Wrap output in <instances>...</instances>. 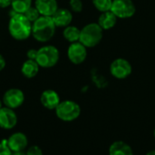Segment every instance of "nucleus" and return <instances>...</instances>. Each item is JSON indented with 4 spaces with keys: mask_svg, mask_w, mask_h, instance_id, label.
I'll return each instance as SVG.
<instances>
[{
    "mask_svg": "<svg viewBox=\"0 0 155 155\" xmlns=\"http://www.w3.org/2000/svg\"><path fill=\"white\" fill-rule=\"evenodd\" d=\"M94 6L101 13L110 11L113 4V0H92Z\"/></svg>",
    "mask_w": 155,
    "mask_h": 155,
    "instance_id": "obj_20",
    "label": "nucleus"
},
{
    "mask_svg": "<svg viewBox=\"0 0 155 155\" xmlns=\"http://www.w3.org/2000/svg\"><path fill=\"white\" fill-rule=\"evenodd\" d=\"M55 114L61 121L73 122L80 116L81 107L74 101H62L55 108Z\"/></svg>",
    "mask_w": 155,
    "mask_h": 155,
    "instance_id": "obj_5",
    "label": "nucleus"
},
{
    "mask_svg": "<svg viewBox=\"0 0 155 155\" xmlns=\"http://www.w3.org/2000/svg\"><path fill=\"white\" fill-rule=\"evenodd\" d=\"M146 155H155V150H153V151H150V152H148Z\"/></svg>",
    "mask_w": 155,
    "mask_h": 155,
    "instance_id": "obj_29",
    "label": "nucleus"
},
{
    "mask_svg": "<svg viewBox=\"0 0 155 155\" xmlns=\"http://www.w3.org/2000/svg\"><path fill=\"white\" fill-rule=\"evenodd\" d=\"M13 153L7 146L6 140L0 142V155H12Z\"/></svg>",
    "mask_w": 155,
    "mask_h": 155,
    "instance_id": "obj_24",
    "label": "nucleus"
},
{
    "mask_svg": "<svg viewBox=\"0 0 155 155\" xmlns=\"http://www.w3.org/2000/svg\"><path fill=\"white\" fill-rule=\"evenodd\" d=\"M69 5L72 11L75 13H80L83 10V2L82 0H70Z\"/></svg>",
    "mask_w": 155,
    "mask_h": 155,
    "instance_id": "obj_22",
    "label": "nucleus"
},
{
    "mask_svg": "<svg viewBox=\"0 0 155 155\" xmlns=\"http://www.w3.org/2000/svg\"><path fill=\"white\" fill-rule=\"evenodd\" d=\"M153 135H154V138H155V129H154V132H153Z\"/></svg>",
    "mask_w": 155,
    "mask_h": 155,
    "instance_id": "obj_31",
    "label": "nucleus"
},
{
    "mask_svg": "<svg viewBox=\"0 0 155 155\" xmlns=\"http://www.w3.org/2000/svg\"><path fill=\"white\" fill-rule=\"evenodd\" d=\"M8 32L15 40L25 41L32 35V23L24 14L12 10L8 22Z\"/></svg>",
    "mask_w": 155,
    "mask_h": 155,
    "instance_id": "obj_1",
    "label": "nucleus"
},
{
    "mask_svg": "<svg viewBox=\"0 0 155 155\" xmlns=\"http://www.w3.org/2000/svg\"><path fill=\"white\" fill-rule=\"evenodd\" d=\"M133 71L132 64L124 58H116L110 65V73L116 79L127 78Z\"/></svg>",
    "mask_w": 155,
    "mask_h": 155,
    "instance_id": "obj_7",
    "label": "nucleus"
},
{
    "mask_svg": "<svg viewBox=\"0 0 155 155\" xmlns=\"http://www.w3.org/2000/svg\"><path fill=\"white\" fill-rule=\"evenodd\" d=\"M111 11L117 18L125 19L134 16L136 7L133 0H113Z\"/></svg>",
    "mask_w": 155,
    "mask_h": 155,
    "instance_id": "obj_6",
    "label": "nucleus"
},
{
    "mask_svg": "<svg viewBox=\"0 0 155 155\" xmlns=\"http://www.w3.org/2000/svg\"><path fill=\"white\" fill-rule=\"evenodd\" d=\"M80 33H81V29H79L78 27L74 25H68L64 27L63 31V36L66 41L72 44V43L79 41Z\"/></svg>",
    "mask_w": 155,
    "mask_h": 155,
    "instance_id": "obj_18",
    "label": "nucleus"
},
{
    "mask_svg": "<svg viewBox=\"0 0 155 155\" xmlns=\"http://www.w3.org/2000/svg\"><path fill=\"white\" fill-rule=\"evenodd\" d=\"M3 105H4V104H3V101H2V100H0V109L3 107Z\"/></svg>",
    "mask_w": 155,
    "mask_h": 155,
    "instance_id": "obj_30",
    "label": "nucleus"
},
{
    "mask_svg": "<svg viewBox=\"0 0 155 155\" xmlns=\"http://www.w3.org/2000/svg\"><path fill=\"white\" fill-rule=\"evenodd\" d=\"M56 27H66L73 21L72 12L67 8H58L52 16Z\"/></svg>",
    "mask_w": 155,
    "mask_h": 155,
    "instance_id": "obj_14",
    "label": "nucleus"
},
{
    "mask_svg": "<svg viewBox=\"0 0 155 155\" xmlns=\"http://www.w3.org/2000/svg\"><path fill=\"white\" fill-rule=\"evenodd\" d=\"M11 2L12 0H0V7L5 8V7L11 6Z\"/></svg>",
    "mask_w": 155,
    "mask_h": 155,
    "instance_id": "obj_26",
    "label": "nucleus"
},
{
    "mask_svg": "<svg viewBox=\"0 0 155 155\" xmlns=\"http://www.w3.org/2000/svg\"><path fill=\"white\" fill-rule=\"evenodd\" d=\"M26 155H44L43 154V151L41 150V148L37 145H33L30 146L26 152H25Z\"/></svg>",
    "mask_w": 155,
    "mask_h": 155,
    "instance_id": "obj_23",
    "label": "nucleus"
},
{
    "mask_svg": "<svg viewBox=\"0 0 155 155\" xmlns=\"http://www.w3.org/2000/svg\"><path fill=\"white\" fill-rule=\"evenodd\" d=\"M39 69L40 66L35 60L26 59L21 66V73L25 78L31 79L37 75V74L39 73Z\"/></svg>",
    "mask_w": 155,
    "mask_h": 155,
    "instance_id": "obj_16",
    "label": "nucleus"
},
{
    "mask_svg": "<svg viewBox=\"0 0 155 155\" xmlns=\"http://www.w3.org/2000/svg\"><path fill=\"white\" fill-rule=\"evenodd\" d=\"M104 30L97 23H90L84 25L81 29L80 39L81 42L85 47L92 48L96 46L103 39Z\"/></svg>",
    "mask_w": 155,
    "mask_h": 155,
    "instance_id": "obj_3",
    "label": "nucleus"
},
{
    "mask_svg": "<svg viewBox=\"0 0 155 155\" xmlns=\"http://www.w3.org/2000/svg\"><path fill=\"white\" fill-rule=\"evenodd\" d=\"M56 25L51 16L41 15L32 23V35L40 43L49 42L54 35Z\"/></svg>",
    "mask_w": 155,
    "mask_h": 155,
    "instance_id": "obj_2",
    "label": "nucleus"
},
{
    "mask_svg": "<svg viewBox=\"0 0 155 155\" xmlns=\"http://www.w3.org/2000/svg\"><path fill=\"white\" fill-rule=\"evenodd\" d=\"M35 6L41 15L51 17L59 8L56 0H35Z\"/></svg>",
    "mask_w": 155,
    "mask_h": 155,
    "instance_id": "obj_13",
    "label": "nucleus"
},
{
    "mask_svg": "<svg viewBox=\"0 0 155 155\" xmlns=\"http://www.w3.org/2000/svg\"><path fill=\"white\" fill-rule=\"evenodd\" d=\"M109 155H134L131 146L123 141L113 143L109 148Z\"/></svg>",
    "mask_w": 155,
    "mask_h": 155,
    "instance_id": "obj_17",
    "label": "nucleus"
},
{
    "mask_svg": "<svg viewBox=\"0 0 155 155\" xmlns=\"http://www.w3.org/2000/svg\"><path fill=\"white\" fill-rule=\"evenodd\" d=\"M25 16L31 22V23H34L35 20H37L40 16H41V15H40V13L38 12V10L36 9V7L34 5H32L28 10H26L25 12Z\"/></svg>",
    "mask_w": 155,
    "mask_h": 155,
    "instance_id": "obj_21",
    "label": "nucleus"
},
{
    "mask_svg": "<svg viewBox=\"0 0 155 155\" xmlns=\"http://www.w3.org/2000/svg\"><path fill=\"white\" fill-rule=\"evenodd\" d=\"M32 3L33 0H12L11 7L15 13L25 14V12L32 6Z\"/></svg>",
    "mask_w": 155,
    "mask_h": 155,
    "instance_id": "obj_19",
    "label": "nucleus"
},
{
    "mask_svg": "<svg viewBox=\"0 0 155 155\" xmlns=\"http://www.w3.org/2000/svg\"><path fill=\"white\" fill-rule=\"evenodd\" d=\"M3 104L13 110L20 107L25 102V94L18 88H10L3 95Z\"/></svg>",
    "mask_w": 155,
    "mask_h": 155,
    "instance_id": "obj_8",
    "label": "nucleus"
},
{
    "mask_svg": "<svg viewBox=\"0 0 155 155\" xmlns=\"http://www.w3.org/2000/svg\"><path fill=\"white\" fill-rule=\"evenodd\" d=\"M60 58V53L57 47L52 45H46L37 49L35 61L41 68H52L57 64Z\"/></svg>",
    "mask_w": 155,
    "mask_h": 155,
    "instance_id": "obj_4",
    "label": "nucleus"
},
{
    "mask_svg": "<svg viewBox=\"0 0 155 155\" xmlns=\"http://www.w3.org/2000/svg\"><path fill=\"white\" fill-rule=\"evenodd\" d=\"M36 55H37V49H29L26 52V56L27 59H32V60H35L36 59Z\"/></svg>",
    "mask_w": 155,
    "mask_h": 155,
    "instance_id": "obj_25",
    "label": "nucleus"
},
{
    "mask_svg": "<svg viewBox=\"0 0 155 155\" xmlns=\"http://www.w3.org/2000/svg\"><path fill=\"white\" fill-rule=\"evenodd\" d=\"M17 124V115L15 111L6 106L0 109V128L4 130H11Z\"/></svg>",
    "mask_w": 155,
    "mask_h": 155,
    "instance_id": "obj_11",
    "label": "nucleus"
},
{
    "mask_svg": "<svg viewBox=\"0 0 155 155\" xmlns=\"http://www.w3.org/2000/svg\"><path fill=\"white\" fill-rule=\"evenodd\" d=\"M12 155H26L25 152H17V153H13Z\"/></svg>",
    "mask_w": 155,
    "mask_h": 155,
    "instance_id": "obj_28",
    "label": "nucleus"
},
{
    "mask_svg": "<svg viewBox=\"0 0 155 155\" xmlns=\"http://www.w3.org/2000/svg\"><path fill=\"white\" fill-rule=\"evenodd\" d=\"M5 67V59L2 54H0V72L4 70Z\"/></svg>",
    "mask_w": 155,
    "mask_h": 155,
    "instance_id": "obj_27",
    "label": "nucleus"
},
{
    "mask_svg": "<svg viewBox=\"0 0 155 155\" xmlns=\"http://www.w3.org/2000/svg\"><path fill=\"white\" fill-rule=\"evenodd\" d=\"M87 47L81 42H74L70 44L67 49V57L74 64H80L84 63L87 57Z\"/></svg>",
    "mask_w": 155,
    "mask_h": 155,
    "instance_id": "obj_9",
    "label": "nucleus"
},
{
    "mask_svg": "<svg viewBox=\"0 0 155 155\" xmlns=\"http://www.w3.org/2000/svg\"><path fill=\"white\" fill-rule=\"evenodd\" d=\"M117 16L110 10L106 12H103L98 18V25L101 26L103 30H109L114 27L117 23Z\"/></svg>",
    "mask_w": 155,
    "mask_h": 155,
    "instance_id": "obj_15",
    "label": "nucleus"
},
{
    "mask_svg": "<svg viewBox=\"0 0 155 155\" xmlns=\"http://www.w3.org/2000/svg\"><path fill=\"white\" fill-rule=\"evenodd\" d=\"M40 102L45 108L48 110H55L61 100L59 94L54 90L47 89L41 94Z\"/></svg>",
    "mask_w": 155,
    "mask_h": 155,
    "instance_id": "obj_12",
    "label": "nucleus"
},
{
    "mask_svg": "<svg viewBox=\"0 0 155 155\" xmlns=\"http://www.w3.org/2000/svg\"><path fill=\"white\" fill-rule=\"evenodd\" d=\"M6 143L12 153L25 152L28 145V139L24 133L16 132L9 136V138L6 140Z\"/></svg>",
    "mask_w": 155,
    "mask_h": 155,
    "instance_id": "obj_10",
    "label": "nucleus"
}]
</instances>
